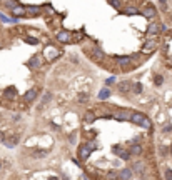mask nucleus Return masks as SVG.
I'll list each match as a JSON object with an SVG mask.
<instances>
[{
  "label": "nucleus",
  "mask_w": 172,
  "mask_h": 180,
  "mask_svg": "<svg viewBox=\"0 0 172 180\" xmlns=\"http://www.w3.org/2000/svg\"><path fill=\"white\" fill-rule=\"evenodd\" d=\"M144 164H142V162L141 160H139V162H134V165H132V172H135V174H137V175H142V174H144Z\"/></svg>",
  "instance_id": "9d476101"
},
{
  "label": "nucleus",
  "mask_w": 172,
  "mask_h": 180,
  "mask_svg": "<svg viewBox=\"0 0 172 180\" xmlns=\"http://www.w3.org/2000/svg\"><path fill=\"white\" fill-rule=\"evenodd\" d=\"M159 32H160V23H149V27H147V37L149 38L157 37Z\"/></svg>",
  "instance_id": "7ed1b4c3"
},
{
  "label": "nucleus",
  "mask_w": 172,
  "mask_h": 180,
  "mask_svg": "<svg viewBox=\"0 0 172 180\" xmlns=\"http://www.w3.org/2000/svg\"><path fill=\"white\" fill-rule=\"evenodd\" d=\"M89 98H90V94H87V92H80V94L77 95L79 104H85V102H89Z\"/></svg>",
  "instance_id": "2eb2a0df"
},
{
  "label": "nucleus",
  "mask_w": 172,
  "mask_h": 180,
  "mask_svg": "<svg viewBox=\"0 0 172 180\" xmlns=\"http://www.w3.org/2000/svg\"><path fill=\"white\" fill-rule=\"evenodd\" d=\"M12 12H13V15H25V9H24V7H20L19 3L12 9Z\"/></svg>",
  "instance_id": "412c9836"
},
{
  "label": "nucleus",
  "mask_w": 172,
  "mask_h": 180,
  "mask_svg": "<svg viewBox=\"0 0 172 180\" xmlns=\"http://www.w3.org/2000/svg\"><path fill=\"white\" fill-rule=\"evenodd\" d=\"M132 89V83L129 82V80H124V82H120L119 85H117V90H120L122 94H125V92H129Z\"/></svg>",
  "instance_id": "9b49d317"
},
{
  "label": "nucleus",
  "mask_w": 172,
  "mask_h": 180,
  "mask_svg": "<svg viewBox=\"0 0 172 180\" xmlns=\"http://www.w3.org/2000/svg\"><path fill=\"white\" fill-rule=\"evenodd\" d=\"M164 133H169V132H172V125H166L164 127V130H162Z\"/></svg>",
  "instance_id": "f704fd0d"
},
{
  "label": "nucleus",
  "mask_w": 172,
  "mask_h": 180,
  "mask_svg": "<svg viewBox=\"0 0 172 180\" xmlns=\"http://www.w3.org/2000/svg\"><path fill=\"white\" fill-rule=\"evenodd\" d=\"M119 177V175L115 174V172H109V174H107V178H117Z\"/></svg>",
  "instance_id": "72a5a7b5"
},
{
  "label": "nucleus",
  "mask_w": 172,
  "mask_h": 180,
  "mask_svg": "<svg viewBox=\"0 0 172 180\" xmlns=\"http://www.w3.org/2000/svg\"><path fill=\"white\" fill-rule=\"evenodd\" d=\"M75 139H77V135H75V133H70V135H69L70 143H75Z\"/></svg>",
  "instance_id": "c9c22d12"
},
{
  "label": "nucleus",
  "mask_w": 172,
  "mask_h": 180,
  "mask_svg": "<svg viewBox=\"0 0 172 180\" xmlns=\"http://www.w3.org/2000/svg\"><path fill=\"white\" fill-rule=\"evenodd\" d=\"M160 2V7H162V10H166V7H167V0H159Z\"/></svg>",
  "instance_id": "4c0bfd02"
},
{
  "label": "nucleus",
  "mask_w": 172,
  "mask_h": 180,
  "mask_svg": "<svg viewBox=\"0 0 172 180\" xmlns=\"http://www.w3.org/2000/svg\"><path fill=\"white\" fill-rule=\"evenodd\" d=\"M28 67H30V69H40V67H42L40 57H37V55H35V57H32L30 60H28Z\"/></svg>",
  "instance_id": "f8f14e48"
},
{
  "label": "nucleus",
  "mask_w": 172,
  "mask_h": 180,
  "mask_svg": "<svg viewBox=\"0 0 172 180\" xmlns=\"http://www.w3.org/2000/svg\"><path fill=\"white\" fill-rule=\"evenodd\" d=\"M34 158H45L49 155V152L47 150H42V149H38V150H34Z\"/></svg>",
  "instance_id": "f3484780"
},
{
  "label": "nucleus",
  "mask_w": 172,
  "mask_h": 180,
  "mask_svg": "<svg viewBox=\"0 0 172 180\" xmlns=\"http://www.w3.org/2000/svg\"><path fill=\"white\" fill-rule=\"evenodd\" d=\"M129 152H130V155H141L142 154V147L141 145H132Z\"/></svg>",
  "instance_id": "4be33fe9"
},
{
  "label": "nucleus",
  "mask_w": 172,
  "mask_h": 180,
  "mask_svg": "<svg viewBox=\"0 0 172 180\" xmlns=\"http://www.w3.org/2000/svg\"><path fill=\"white\" fill-rule=\"evenodd\" d=\"M154 82H156V85H162V83H164V79H162V75H156V79H154Z\"/></svg>",
  "instance_id": "c756f323"
},
{
  "label": "nucleus",
  "mask_w": 172,
  "mask_h": 180,
  "mask_svg": "<svg viewBox=\"0 0 172 180\" xmlns=\"http://www.w3.org/2000/svg\"><path fill=\"white\" fill-rule=\"evenodd\" d=\"M89 155H90V150H89L85 145L79 149V157H80L82 160H87V158H89Z\"/></svg>",
  "instance_id": "4468645a"
},
{
  "label": "nucleus",
  "mask_w": 172,
  "mask_h": 180,
  "mask_svg": "<svg viewBox=\"0 0 172 180\" xmlns=\"http://www.w3.org/2000/svg\"><path fill=\"white\" fill-rule=\"evenodd\" d=\"M124 12L127 13V15H135V13H139V9H135V7H127Z\"/></svg>",
  "instance_id": "a878e982"
},
{
  "label": "nucleus",
  "mask_w": 172,
  "mask_h": 180,
  "mask_svg": "<svg viewBox=\"0 0 172 180\" xmlns=\"http://www.w3.org/2000/svg\"><path fill=\"white\" fill-rule=\"evenodd\" d=\"M95 118H97V117H95V115H94V112H87V114L84 115V120H85V122H87V123H92V122H94Z\"/></svg>",
  "instance_id": "b1692460"
},
{
  "label": "nucleus",
  "mask_w": 172,
  "mask_h": 180,
  "mask_svg": "<svg viewBox=\"0 0 172 180\" xmlns=\"http://www.w3.org/2000/svg\"><path fill=\"white\" fill-rule=\"evenodd\" d=\"M156 48H157V40L156 38H149V40L144 44V47H142V54L149 55V54H152Z\"/></svg>",
  "instance_id": "f257e3e1"
},
{
  "label": "nucleus",
  "mask_w": 172,
  "mask_h": 180,
  "mask_svg": "<svg viewBox=\"0 0 172 180\" xmlns=\"http://www.w3.org/2000/svg\"><path fill=\"white\" fill-rule=\"evenodd\" d=\"M3 3H5L7 7H10V9H13V7L17 5V2H15V0H3Z\"/></svg>",
  "instance_id": "c85d7f7f"
},
{
  "label": "nucleus",
  "mask_w": 172,
  "mask_h": 180,
  "mask_svg": "<svg viewBox=\"0 0 172 180\" xmlns=\"http://www.w3.org/2000/svg\"><path fill=\"white\" fill-rule=\"evenodd\" d=\"M112 150H114V154L119 155L122 160H129V157H130V152H129V150H124L122 147H114Z\"/></svg>",
  "instance_id": "0eeeda50"
},
{
  "label": "nucleus",
  "mask_w": 172,
  "mask_h": 180,
  "mask_svg": "<svg viewBox=\"0 0 172 180\" xmlns=\"http://www.w3.org/2000/svg\"><path fill=\"white\" fill-rule=\"evenodd\" d=\"M164 177H166V178H172V170H170V168H167V170H166V175H164Z\"/></svg>",
  "instance_id": "e433bc0d"
},
{
  "label": "nucleus",
  "mask_w": 172,
  "mask_h": 180,
  "mask_svg": "<svg viewBox=\"0 0 172 180\" xmlns=\"http://www.w3.org/2000/svg\"><path fill=\"white\" fill-rule=\"evenodd\" d=\"M144 118H145V117H144L142 114H130V118H129V120H132V122H134L135 125H141Z\"/></svg>",
  "instance_id": "ddd939ff"
},
{
  "label": "nucleus",
  "mask_w": 172,
  "mask_h": 180,
  "mask_svg": "<svg viewBox=\"0 0 172 180\" xmlns=\"http://www.w3.org/2000/svg\"><path fill=\"white\" fill-rule=\"evenodd\" d=\"M85 54H87V55H90V57L94 58L95 62H102L104 57H105V54H104V52L100 50V48H90V50L87 48V50H85Z\"/></svg>",
  "instance_id": "f03ea898"
},
{
  "label": "nucleus",
  "mask_w": 172,
  "mask_h": 180,
  "mask_svg": "<svg viewBox=\"0 0 172 180\" xmlns=\"http://www.w3.org/2000/svg\"><path fill=\"white\" fill-rule=\"evenodd\" d=\"M25 42H27V44H30V45H37L38 44L37 38H25Z\"/></svg>",
  "instance_id": "7c9ffc66"
},
{
  "label": "nucleus",
  "mask_w": 172,
  "mask_h": 180,
  "mask_svg": "<svg viewBox=\"0 0 172 180\" xmlns=\"http://www.w3.org/2000/svg\"><path fill=\"white\" fill-rule=\"evenodd\" d=\"M114 117L119 118V120H129V118H130V114H129V112H117Z\"/></svg>",
  "instance_id": "aec40b11"
},
{
  "label": "nucleus",
  "mask_w": 172,
  "mask_h": 180,
  "mask_svg": "<svg viewBox=\"0 0 172 180\" xmlns=\"http://www.w3.org/2000/svg\"><path fill=\"white\" fill-rule=\"evenodd\" d=\"M109 97H110V90H109V89H104V90L99 94V98H109Z\"/></svg>",
  "instance_id": "bb28decb"
},
{
  "label": "nucleus",
  "mask_w": 172,
  "mask_h": 180,
  "mask_svg": "<svg viewBox=\"0 0 172 180\" xmlns=\"http://www.w3.org/2000/svg\"><path fill=\"white\" fill-rule=\"evenodd\" d=\"M57 38H59V42H62V44H69V42H72V34L67 32V30H60Z\"/></svg>",
  "instance_id": "20e7f679"
},
{
  "label": "nucleus",
  "mask_w": 172,
  "mask_h": 180,
  "mask_svg": "<svg viewBox=\"0 0 172 180\" xmlns=\"http://www.w3.org/2000/svg\"><path fill=\"white\" fill-rule=\"evenodd\" d=\"M3 95H5L7 98H15V97H17V90H15V87H9V89L3 92Z\"/></svg>",
  "instance_id": "dca6fc26"
},
{
  "label": "nucleus",
  "mask_w": 172,
  "mask_h": 180,
  "mask_svg": "<svg viewBox=\"0 0 172 180\" xmlns=\"http://www.w3.org/2000/svg\"><path fill=\"white\" fill-rule=\"evenodd\" d=\"M3 143H5V147H9V149H13V147L19 143V135H13V137H10V139H5Z\"/></svg>",
  "instance_id": "1a4fd4ad"
},
{
  "label": "nucleus",
  "mask_w": 172,
  "mask_h": 180,
  "mask_svg": "<svg viewBox=\"0 0 172 180\" xmlns=\"http://www.w3.org/2000/svg\"><path fill=\"white\" fill-rule=\"evenodd\" d=\"M115 60L120 63V65H125V63H130V58H129V57H117Z\"/></svg>",
  "instance_id": "cd10ccee"
},
{
  "label": "nucleus",
  "mask_w": 172,
  "mask_h": 180,
  "mask_svg": "<svg viewBox=\"0 0 172 180\" xmlns=\"http://www.w3.org/2000/svg\"><path fill=\"white\" fill-rule=\"evenodd\" d=\"M156 9H154L152 5H147V7H144V9H142V15L145 17V19H154V17H156Z\"/></svg>",
  "instance_id": "6e6552de"
},
{
  "label": "nucleus",
  "mask_w": 172,
  "mask_h": 180,
  "mask_svg": "<svg viewBox=\"0 0 172 180\" xmlns=\"http://www.w3.org/2000/svg\"><path fill=\"white\" fill-rule=\"evenodd\" d=\"M37 95H38V89H30L27 94L24 95V100L27 102V104H32V102L37 98Z\"/></svg>",
  "instance_id": "423d86ee"
},
{
  "label": "nucleus",
  "mask_w": 172,
  "mask_h": 180,
  "mask_svg": "<svg viewBox=\"0 0 172 180\" xmlns=\"http://www.w3.org/2000/svg\"><path fill=\"white\" fill-rule=\"evenodd\" d=\"M160 152H162V154L166 155V154H167V149H166V147H160Z\"/></svg>",
  "instance_id": "ea45409f"
},
{
  "label": "nucleus",
  "mask_w": 172,
  "mask_h": 180,
  "mask_svg": "<svg viewBox=\"0 0 172 180\" xmlns=\"http://www.w3.org/2000/svg\"><path fill=\"white\" fill-rule=\"evenodd\" d=\"M132 175H134V172H132V168H124V170L119 174V177H120V178H130Z\"/></svg>",
  "instance_id": "a211bd4d"
},
{
  "label": "nucleus",
  "mask_w": 172,
  "mask_h": 180,
  "mask_svg": "<svg viewBox=\"0 0 172 180\" xmlns=\"http://www.w3.org/2000/svg\"><path fill=\"white\" fill-rule=\"evenodd\" d=\"M25 13H27V15H30V17L38 15V13H40V9H38V7H28V10H25Z\"/></svg>",
  "instance_id": "6ab92c4d"
},
{
  "label": "nucleus",
  "mask_w": 172,
  "mask_h": 180,
  "mask_svg": "<svg viewBox=\"0 0 172 180\" xmlns=\"http://www.w3.org/2000/svg\"><path fill=\"white\" fill-rule=\"evenodd\" d=\"M109 3H110L112 7H115V9H119V7H120V2H119V0H109Z\"/></svg>",
  "instance_id": "2f4dec72"
},
{
  "label": "nucleus",
  "mask_w": 172,
  "mask_h": 180,
  "mask_svg": "<svg viewBox=\"0 0 172 180\" xmlns=\"http://www.w3.org/2000/svg\"><path fill=\"white\" fill-rule=\"evenodd\" d=\"M134 94H142V90H144V87H142V83L141 82H137V83H134L132 85V89H130Z\"/></svg>",
  "instance_id": "5701e85b"
},
{
  "label": "nucleus",
  "mask_w": 172,
  "mask_h": 180,
  "mask_svg": "<svg viewBox=\"0 0 172 180\" xmlns=\"http://www.w3.org/2000/svg\"><path fill=\"white\" fill-rule=\"evenodd\" d=\"M141 127H142V129H145V130H150V129H152V123H150V120H149L147 117H145L144 120H142Z\"/></svg>",
  "instance_id": "393cba45"
},
{
  "label": "nucleus",
  "mask_w": 172,
  "mask_h": 180,
  "mask_svg": "<svg viewBox=\"0 0 172 180\" xmlns=\"http://www.w3.org/2000/svg\"><path fill=\"white\" fill-rule=\"evenodd\" d=\"M59 55H60V52L55 47H45V57H47V60H55Z\"/></svg>",
  "instance_id": "39448f33"
},
{
  "label": "nucleus",
  "mask_w": 172,
  "mask_h": 180,
  "mask_svg": "<svg viewBox=\"0 0 172 180\" xmlns=\"http://www.w3.org/2000/svg\"><path fill=\"white\" fill-rule=\"evenodd\" d=\"M3 140H5V133H3L2 130H0V142H3Z\"/></svg>",
  "instance_id": "58836bf2"
},
{
  "label": "nucleus",
  "mask_w": 172,
  "mask_h": 180,
  "mask_svg": "<svg viewBox=\"0 0 172 180\" xmlns=\"http://www.w3.org/2000/svg\"><path fill=\"white\" fill-rule=\"evenodd\" d=\"M2 168H3V162H0V172H2Z\"/></svg>",
  "instance_id": "a19ab883"
},
{
  "label": "nucleus",
  "mask_w": 172,
  "mask_h": 180,
  "mask_svg": "<svg viewBox=\"0 0 172 180\" xmlns=\"http://www.w3.org/2000/svg\"><path fill=\"white\" fill-rule=\"evenodd\" d=\"M85 147H87V149H89V150H90V152H92V150H95V149H97V145H95V143H94V142H89V143H87V145H85Z\"/></svg>",
  "instance_id": "473e14b6"
}]
</instances>
